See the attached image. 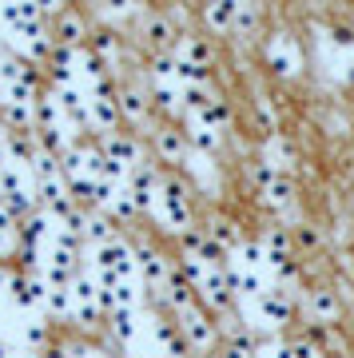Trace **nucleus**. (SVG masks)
Segmentation results:
<instances>
[{
  "instance_id": "1",
  "label": "nucleus",
  "mask_w": 354,
  "mask_h": 358,
  "mask_svg": "<svg viewBox=\"0 0 354 358\" xmlns=\"http://www.w3.org/2000/svg\"><path fill=\"white\" fill-rule=\"evenodd\" d=\"M155 223L171 235H187L191 227V199L187 187L176 176H160V192H155V207H152Z\"/></svg>"
},
{
  "instance_id": "2",
  "label": "nucleus",
  "mask_w": 354,
  "mask_h": 358,
  "mask_svg": "<svg viewBox=\"0 0 354 358\" xmlns=\"http://www.w3.org/2000/svg\"><path fill=\"white\" fill-rule=\"evenodd\" d=\"M88 271L96 275V282H120V279H136V251L124 239H108V243L92 247L88 251Z\"/></svg>"
},
{
  "instance_id": "3",
  "label": "nucleus",
  "mask_w": 354,
  "mask_h": 358,
  "mask_svg": "<svg viewBox=\"0 0 354 358\" xmlns=\"http://www.w3.org/2000/svg\"><path fill=\"white\" fill-rule=\"evenodd\" d=\"M291 315V303H287V294L278 291V287H267L259 299H247L243 303V319L251 331H278L283 322Z\"/></svg>"
},
{
  "instance_id": "4",
  "label": "nucleus",
  "mask_w": 354,
  "mask_h": 358,
  "mask_svg": "<svg viewBox=\"0 0 354 358\" xmlns=\"http://www.w3.org/2000/svg\"><path fill=\"white\" fill-rule=\"evenodd\" d=\"M68 294H72V319L76 322H96L104 315L100 310V282L92 271H76L72 282H68Z\"/></svg>"
},
{
  "instance_id": "5",
  "label": "nucleus",
  "mask_w": 354,
  "mask_h": 358,
  "mask_svg": "<svg viewBox=\"0 0 354 358\" xmlns=\"http://www.w3.org/2000/svg\"><path fill=\"white\" fill-rule=\"evenodd\" d=\"M88 92V124L92 128H100L104 136H112L115 124H120V103H115V88L112 80H100V84H92Z\"/></svg>"
},
{
  "instance_id": "6",
  "label": "nucleus",
  "mask_w": 354,
  "mask_h": 358,
  "mask_svg": "<svg viewBox=\"0 0 354 358\" xmlns=\"http://www.w3.org/2000/svg\"><path fill=\"white\" fill-rule=\"evenodd\" d=\"M100 310L108 319H115V315H139V282L136 279L100 282Z\"/></svg>"
},
{
  "instance_id": "7",
  "label": "nucleus",
  "mask_w": 354,
  "mask_h": 358,
  "mask_svg": "<svg viewBox=\"0 0 354 358\" xmlns=\"http://www.w3.org/2000/svg\"><path fill=\"white\" fill-rule=\"evenodd\" d=\"M267 64L275 68L278 76H299L303 72V48L295 44L291 32H275L267 40Z\"/></svg>"
},
{
  "instance_id": "8",
  "label": "nucleus",
  "mask_w": 354,
  "mask_h": 358,
  "mask_svg": "<svg viewBox=\"0 0 354 358\" xmlns=\"http://www.w3.org/2000/svg\"><path fill=\"white\" fill-rule=\"evenodd\" d=\"M32 24H44V8L40 4H28V0H13V4H0V32L4 40L24 32Z\"/></svg>"
},
{
  "instance_id": "9",
  "label": "nucleus",
  "mask_w": 354,
  "mask_h": 358,
  "mask_svg": "<svg viewBox=\"0 0 354 358\" xmlns=\"http://www.w3.org/2000/svg\"><path fill=\"white\" fill-rule=\"evenodd\" d=\"M167 275H171V263H167L155 247H139V251H136V282H139V287L164 291Z\"/></svg>"
},
{
  "instance_id": "10",
  "label": "nucleus",
  "mask_w": 354,
  "mask_h": 358,
  "mask_svg": "<svg viewBox=\"0 0 354 358\" xmlns=\"http://www.w3.org/2000/svg\"><path fill=\"white\" fill-rule=\"evenodd\" d=\"M124 192H127L132 211H152V207H155V192H160V176L148 171V167H136V171L127 176Z\"/></svg>"
},
{
  "instance_id": "11",
  "label": "nucleus",
  "mask_w": 354,
  "mask_h": 358,
  "mask_svg": "<svg viewBox=\"0 0 354 358\" xmlns=\"http://www.w3.org/2000/svg\"><path fill=\"white\" fill-rule=\"evenodd\" d=\"M263 255H267V275H275V279H291L295 275V255L283 231H271L263 239Z\"/></svg>"
},
{
  "instance_id": "12",
  "label": "nucleus",
  "mask_w": 354,
  "mask_h": 358,
  "mask_svg": "<svg viewBox=\"0 0 354 358\" xmlns=\"http://www.w3.org/2000/svg\"><path fill=\"white\" fill-rule=\"evenodd\" d=\"M179 334H183V343H191L195 350H211V346H215V322L195 307L179 315Z\"/></svg>"
},
{
  "instance_id": "13",
  "label": "nucleus",
  "mask_w": 354,
  "mask_h": 358,
  "mask_svg": "<svg viewBox=\"0 0 354 358\" xmlns=\"http://www.w3.org/2000/svg\"><path fill=\"white\" fill-rule=\"evenodd\" d=\"M4 44H13L20 56H28V60H52V52H56V44H52L48 28L44 24H32L24 28V32H16V36H8Z\"/></svg>"
},
{
  "instance_id": "14",
  "label": "nucleus",
  "mask_w": 354,
  "mask_h": 358,
  "mask_svg": "<svg viewBox=\"0 0 354 358\" xmlns=\"http://www.w3.org/2000/svg\"><path fill=\"white\" fill-rule=\"evenodd\" d=\"M100 152H104V159H112V164L124 167V171H136V167H143V159H139V143L132 140V136H120V131L104 136Z\"/></svg>"
},
{
  "instance_id": "15",
  "label": "nucleus",
  "mask_w": 354,
  "mask_h": 358,
  "mask_svg": "<svg viewBox=\"0 0 354 358\" xmlns=\"http://www.w3.org/2000/svg\"><path fill=\"white\" fill-rule=\"evenodd\" d=\"M199 294H203V303L211 310H227L231 307V279H227V271L223 267H211L207 271V279L199 282Z\"/></svg>"
},
{
  "instance_id": "16",
  "label": "nucleus",
  "mask_w": 354,
  "mask_h": 358,
  "mask_svg": "<svg viewBox=\"0 0 354 358\" xmlns=\"http://www.w3.org/2000/svg\"><path fill=\"white\" fill-rule=\"evenodd\" d=\"M171 56H176L183 68L203 72V76H207V68H211V48H207V40H199V36H179V44H176Z\"/></svg>"
},
{
  "instance_id": "17",
  "label": "nucleus",
  "mask_w": 354,
  "mask_h": 358,
  "mask_svg": "<svg viewBox=\"0 0 354 358\" xmlns=\"http://www.w3.org/2000/svg\"><path fill=\"white\" fill-rule=\"evenodd\" d=\"M259 187H263V195L275 207L291 203V171H275V167L259 164Z\"/></svg>"
},
{
  "instance_id": "18",
  "label": "nucleus",
  "mask_w": 354,
  "mask_h": 358,
  "mask_svg": "<svg viewBox=\"0 0 354 358\" xmlns=\"http://www.w3.org/2000/svg\"><path fill=\"white\" fill-rule=\"evenodd\" d=\"M160 294H164V303L176 310V315H183V310L195 307V287H191L176 267H171V275H167V282H164V291H160Z\"/></svg>"
},
{
  "instance_id": "19",
  "label": "nucleus",
  "mask_w": 354,
  "mask_h": 358,
  "mask_svg": "<svg viewBox=\"0 0 354 358\" xmlns=\"http://www.w3.org/2000/svg\"><path fill=\"white\" fill-rule=\"evenodd\" d=\"M187 143L195 148L199 155H215L219 143H223V136H219L211 124H203V120H195V115H187Z\"/></svg>"
},
{
  "instance_id": "20",
  "label": "nucleus",
  "mask_w": 354,
  "mask_h": 358,
  "mask_svg": "<svg viewBox=\"0 0 354 358\" xmlns=\"http://www.w3.org/2000/svg\"><path fill=\"white\" fill-rule=\"evenodd\" d=\"M235 13H239L235 0H215V4L203 8V20L215 28V32H235Z\"/></svg>"
},
{
  "instance_id": "21",
  "label": "nucleus",
  "mask_w": 354,
  "mask_h": 358,
  "mask_svg": "<svg viewBox=\"0 0 354 358\" xmlns=\"http://www.w3.org/2000/svg\"><path fill=\"white\" fill-rule=\"evenodd\" d=\"M80 239L84 243H92V247H100V243H108V239H115L112 235V223H108V215H96V211H84V231H80Z\"/></svg>"
},
{
  "instance_id": "22",
  "label": "nucleus",
  "mask_w": 354,
  "mask_h": 358,
  "mask_svg": "<svg viewBox=\"0 0 354 358\" xmlns=\"http://www.w3.org/2000/svg\"><path fill=\"white\" fill-rule=\"evenodd\" d=\"M306 307H311V315H315V319H323V322H334V319H339V299H334V291H327V287L311 291Z\"/></svg>"
},
{
  "instance_id": "23",
  "label": "nucleus",
  "mask_w": 354,
  "mask_h": 358,
  "mask_svg": "<svg viewBox=\"0 0 354 358\" xmlns=\"http://www.w3.org/2000/svg\"><path fill=\"white\" fill-rule=\"evenodd\" d=\"M56 40H60V48H76L80 40H84V20L76 13H60V20H56Z\"/></svg>"
},
{
  "instance_id": "24",
  "label": "nucleus",
  "mask_w": 354,
  "mask_h": 358,
  "mask_svg": "<svg viewBox=\"0 0 354 358\" xmlns=\"http://www.w3.org/2000/svg\"><path fill=\"white\" fill-rule=\"evenodd\" d=\"M44 319H72V294L68 287H48V299H44Z\"/></svg>"
},
{
  "instance_id": "25",
  "label": "nucleus",
  "mask_w": 354,
  "mask_h": 358,
  "mask_svg": "<svg viewBox=\"0 0 354 358\" xmlns=\"http://www.w3.org/2000/svg\"><path fill=\"white\" fill-rule=\"evenodd\" d=\"M155 148L167 164H187V148H183V136L179 131H160L155 136Z\"/></svg>"
},
{
  "instance_id": "26",
  "label": "nucleus",
  "mask_w": 354,
  "mask_h": 358,
  "mask_svg": "<svg viewBox=\"0 0 354 358\" xmlns=\"http://www.w3.org/2000/svg\"><path fill=\"white\" fill-rule=\"evenodd\" d=\"M152 100L164 115H179L183 112V96H179L176 84H152Z\"/></svg>"
},
{
  "instance_id": "27",
  "label": "nucleus",
  "mask_w": 354,
  "mask_h": 358,
  "mask_svg": "<svg viewBox=\"0 0 354 358\" xmlns=\"http://www.w3.org/2000/svg\"><path fill=\"white\" fill-rule=\"evenodd\" d=\"M115 103H120V115H127V120H143L148 115V100L136 88H120L115 92Z\"/></svg>"
},
{
  "instance_id": "28",
  "label": "nucleus",
  "mask_w": 354,
  "mask_h": 358,
  "mask_svg": "<svg viewBox=\"0 0 354 358\" xmlns=\"http://www.w3.org/2000/svg\"><path fill=\"white\" fill-rule=\"evenodd\" d=\"M152 84H176V88H179V64H176V56H171V52H155Z\"/></svg>"
},
{
  "instance_id": "29",
  "label": "nucleus",
  "mask_w": 354,
  "mask_h": 358,
  "mask_svg": "<svg viewBox=\"0 0 354 358\" xmlns=\"http://www.w3.org/2000/svg\"><path fill=\"white\" fill-rule=\"evenodd\" d=\"M263 20V8L259 4H239V13H235V32H255Z\"/></svg>"
},
{
  "instance_id": "30",
  "label": "nucleus",
  "mask_w": 354,
  "mask_h": 358,
  "mask_svg": "<svg viewBox=\"0 0 354 358\" xmlns=\"http://www.w3.org/2000/svg\"><path fill=\"white\" fill-rule=\"evenodd\" d=\"M287 346H291V355H295V358H323V350H318L315 343H306V338H291Z\"/></svg>"
},
{
  "instance_id": "31",
  "label": "nucleus",
  "mask_w": 354,
  "mask_h": 358,
  "mask_svg": "<svg viewBox=\"0 0 354 358\" xmlns=\"http://www.w3.org/2000/svg\"><path fill=\"white\" fill-rule=\"evenodd\" d=\"M8 294H13V271L0 267V307H13V303H8Z\"/></svg>"
},
{
  "instance_id": "32",
  "label": "nucleus",
  "mask_w": 354,
  "mask_h": 358,
  "mask_svg": "<svg viewBox=\"0 0 354 358\" xmlns=\"http://www.w3.org/2000/svg\"><path fill=\"white\" fill-rule=\"evenodd\" d=\"M148 32H152V44H164V52H167V32H171V28L164 24V20H152V28H148Z\"/></svg>"
},
{
  "instance_id": "33",
  "label": "nucleus",
  "mask_w": 354,
  "mask_h": 358,
  "mask_svg": "<svg viewBox=\"0 0 354 358\" xmlns=\"http://www.w3.org/2000/svg\"><path fill=\"white\" fill-rule=\"evenodd\" d=\"M72 358H115V355H108V350H96V346H76V350H68Z\"/></svg>"
},
{
  "instance_id": "34",
  "label": "nucleus",
  "mask_w": 354,
  "mask_h": 358,
  "mask_svg": "<svg viewBox=\"0 0 354 358\" xmlns=\"http://www.w3.org/2000/svg\"><path fill=\"white\" fill-rule=\"evenodd\" d=\"M40 358H72V355H68V350H52V346H48V350H44Z\"/></svg>"
},
{
  "instance_id": "35",
  "label": "nucleus",
  "mask_w": 354,
  "mask_h": 358,
  "mask_svg": "<svg viewBox=\"0 0 354 358\" xmlns=\"http://www.w3.org/2000/svg\"><path fill=\"white\" fill-rule=\"evenodd\" d=\"M8 164H13V159H8V152H0V179H4V171H8Z\"/></svg>"
},
{
  "instance_id": "36",
  "label": "nucleus",
  "mask_w": 354,
  "mask_h": 358,
  "mask_svg": "<svg viewBox=\"0 0 354 358\" xmlns=\"http://www.w3.org/2000/svg\"><path fill=\"white\" fill-rule=\"evenodd\" d=\"M0 334H4V322H0Z\"/></svg>"
},
{
  "instance_id": "37",
  "label": "nucleus",
  "mask_w": 354,
  "mask_h": 358,
  "mask_svg": "<svg viewBox=\"0 0 354 358\" xmlns=\"http://www.w3.org/2000/svg\"><path fill=\"white\" fill-rule=\"evenodd\" d=\"M0 40H4V32H0Z\"/></svg>"
}]
</instances>
